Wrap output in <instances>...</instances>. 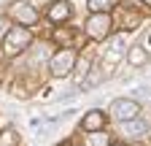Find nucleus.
<instances>
[{
	"instance_id": "nucleus-1",
	"label": "nucleus",
	"mask_w": 151,
	"mask_h": 146,
	"mask_svg": "<svg viewBox=\"0 0 151 146\" xmlns=\"http://www.w3.org/2000/svg\"><path fill=\"white\" fill-rule=\"evenodd\" d=\"M111 114L116 116L119 122H124V119L138 116V114H140V106H138L135 100H113V106H111Z\"/></svg>"
},
{
	"instance_id": "nucleus-2",
	"label": "nucleus",
	"mask_w": 151,
	"mask_h": 146,
	"mask_svg": "<svg viewBox=\"0 0 151 146\" xmlns=\"http://www.w3.org/2000/svg\"><path fill=\"white\" fill-rule=\"evenodd\" d=\"M70 65H73V54H70V51H60V54L51 60V70H54V76H68Z\"/></svg>"
},
{
	"instance_id": "nucleus-3",
	"label": "nucleus",
	"mask_w": 151,
	"mask_h": 146,
	"mask_svg": "<svg viewBox=\"0 0 151 146\" xmlns=\"http://www.w3.org/2000/svg\"><path fill=\"white\" fill-rule=\"evenodd\" d=\"M146 130H148V124H146L143 119H138V116L122 122V133H124V135H135V138H138V135H143Z\"/></svg>"
},
{
	"instance_id": "nucleus-4",
	"label": "nucleus",
	"mask_w": 151,
	"mask_h": 146,
	"mask_svg": "<svg viewBox=\"0 0 151 146\" xmlns=\"http://www.w3.org/2000/svg\"><path fill=\"white\" fill-rule=\"evenodd\" d=\"M108 27H111V19L103 14V16H94V19L89 22V33L94 35V38H103V35H108Z\"/></svg>"
},
{
	"instance_id": "nucleus-5",
	"label": "nucleus",
	"mask_w": 151,
	"mask_h": 146,
	"mask_svg": "<svg viewBox=\"0 0 151 146\" xmlns=\"http://www.w3.org/2000/svg\"><path fill=\"white\" fill-rule=\"evenodd\" d=\"M30 43V33L27 30H14L8 35V51H19L16 46H27Z\"/></svg>"
},
{
	"instance_id": "nucleus-6",
	"label": "nucleus",
	"mask_w": 151,
	"mask_h": 146,
	"mask_svg": "<svg viewBox=\"0 0 151 146\" xmlns=\"http://www.w3.org/2000/svg\"><path fill=\"white\" fill-rule=\"evenodd\" d=\"M14 14L19 16V19H24V22H35V11L27 8V3H19V6L14 8Z\"/></svg>"
},
{
	"instance_id": "nucleus-7",
	"label": "nucleus",
	"mask_w": 151,
	"mask_h": 146,
	"mask_svg": "<svg viewBox=\"0 0 151 146\" xmlns=\"http://www.w3.org/2000/svg\"><path fill=\"white\" fill-rule=\"evenodd\" d=\"M100 124H103V114L100 111H89V116L84 119V127L86 130H97Z\"/></svg>"
},
{
	"instance_id": "nucleus-8",
	"label": "nucleus",
	"mask_w": 151,
	"mask_h": 146,
	"mask_svg": "<svg viewBox=\"0 0 151 146\" xmlns=\"http://www.w3.org/2000/svg\"><path fill=\"white\" fill-rule=\"evenodd\" d=\"M68 16H70L68 3H54V8H51V19H68Z\"/></svg>"
},
{
	"instance_id": "nucleus-9",
	"label": "nucleus",
	"mask_w": 151,
	"mask_h": 146,
	"mask_svg": "<svg viewBox=\"0 0 151 146\" xmlns=\"http://www.w3.org/2000/svg\"><path fill=\"white\" fill-rule=\"evenodd\" d=\"M116 0H89V6H92V11H105V8H111Z\"/></svg>"
},
{
	"instance_id": "nucleus-10",
	"label": "nucleus",
	"mask_w": 151,
	"mask_h": 146,
	"mask_svg": "<svg viewBox=\"0 0 151 146\" xmlns=\"http://www.w3.org/2000/svg\"><path fill=\"white\" fill-rule=\"evenodd\" d=\"M105 143H108V138L103 133H92L89 135V146H105Z\"/></svg>"
},
{
	"instance_id": "nucleus-11",
	"label": "nucleus",
	"mask_w": 151,
	"mask_h": 146,
	"mask_svg": "<svg viewBox=\"0 0 151 146\" xmlns=\"http://www.w3.org/2000/svg\"><path fill=\"white\" fill-rule=\"evenodd\" d=\"M111 49H113L111 57H119V54L124 51V38H122V35H119V38H113V46H111Z\"/></svg>"
},
{
	"instance_id": "nucleus-12",
	"label": "nucleus",
	"mask_w": 151,
	"mask_h": 146,
	"mask_svg": "<svg viewBox=\"0 0 151 146\" xmlns=\"http://www.w3.org/2000/svg\"><path fill=\"white\" fill-rule=\"evenodd\" d=\"M129 60H132V62H135V65H140V62L146 60V54H143L140 49H132V51H129Z\"/></svg>"
},
{
	"instance_id": "nucleus-13",
	"label": "nucleus",
	"mask_w": 151,
	"mask_h": 146,
	"mask_svg": "<svg viewBox=\"0 0 151 146\" xmlns=\"http://www.w3.org/2000/svg\"><path fill=\"white\" fill-rule=\"evenodd\" d=\"M3 27H6V22H0V35H3Z\"/></svg>"
},
{
	"instance_id": "nucleus-14",
	"label": "nucleus",
	"mask_w": 151,
	"mask_h": 146,
	"mask_svg": "<svg viewBox=\"0 0 151 146\" xmlns=\"http://www.w3.org/2000/svg\"><path fill=\"white\" fill-rule=\"evenodd\" d=\"M148 49H151V35H148Z\"/></svg>"
}]
</instances>
